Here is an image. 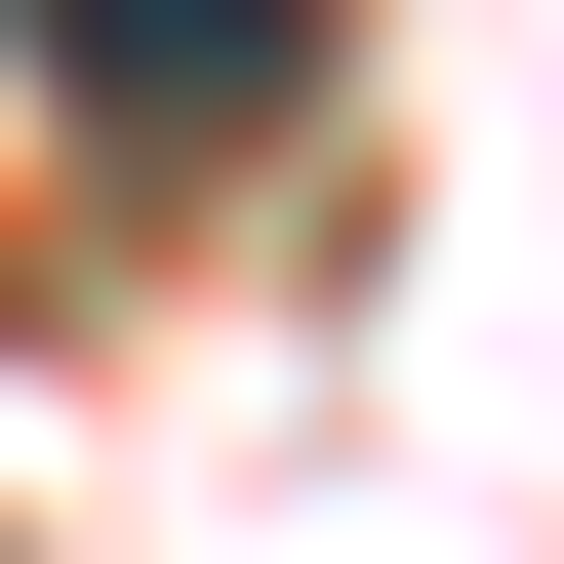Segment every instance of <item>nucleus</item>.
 <instances>
[{"mask_svg": "<svg viewBox=\"0 0 564 564\" xmlns=\"http://www.w3.org/2000/svg\"><path fill=\"white\" fill-rule=\"evenodd\" d=\"M41 82H82V121H282L323 0H41Z\"/></svg>", "mask_w": 564, "mask_h": 564, "instance_id": "1", "label": "nucleus"}]
</instances>
